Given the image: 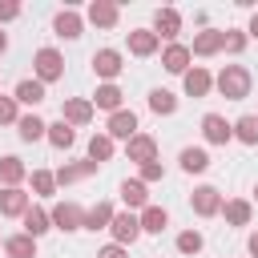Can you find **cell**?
I'll return each instance as SVG.
<instances>
[{"mask_svg":"<svg viewBox=\"0 0 258 258\" xmlns=\"http://www.w3.org/2000/svg\"><path fill=\"white\" fill-rule=\"evenodd\" d=\"M93 73L105 77V81L113 85V77L121 73V52H117V48H101V52H93Z\"/></svg>","mask_w":258,"mask_h":258,"instance_id":"30bf717a","label":"cell"},{"mask_svg":"<svg viewBox=\"0 0 258 258\" xmlns=\"http://www.w3.org/2000/svg\"><path fill=\"white\" fill-rule=\"evenodd\" d=\"M4 48H8V36H4V32H0V52H4Z\"/></svg>","mask_w":258,"mask_h":258,"instance_id":"ee69618b","label":"cell"},{"mask_svg":"<svg viewBox=\"0 0 258 258\" xmlns=\"http://www.w3.org/2000/svg\"><path fill=\"white\" fill-rule=\"evenodd\" d=\"M153 32H157V40H161V36L173 40V36L181 32V12H177V8H157V16H153Z\"/></svg>","mask_w":258,"mask_h":258,"instance_id":"9c48e42d","label":"cell"},{"mask_svg":"<svg viewBox=\"0 0 258 258\" xmlns=\"http://www.w3.org/2000/svg\"><path fill=\"white\" fill-rule=\"evenodd\" d=\"M52 32H56V36H64V40H77V36H81V16H77L73 8L56 12V20H52Z\"/></svg>","mask_w":258,"mask_h":258,"instance_id":"2e32d148","label":"cell"},{"mask_svg":"<svg viewBox=\"0 0 258 258\" xmlns=\"http://www.w3.org/2000/svg\"><path fill=\"white\" fill-rule=\"evenodd\" d=\"M89 20H93L97 28H113V24H117V4H109V0H93V4H89Z\"/></svg>","mask_w":258,"mask_h":258,"instance_id":"ac0fdd59","label":"cell"},{"mask_svg":"<svg viewBox=\"0 0 258 258\" xmlns=\"http://www.w3.org/2000/svg\"><path fill=\"white\" fill-rule=\"evenodd\" d=\"M157 44H161V40H157L153 28H133V32H129V52H133V56H153Z\"/></svg>","mask_w":258,"mask_h":258,"instance_id":"8fae6325","label":"cell"},{"mask_svg":"<svg viewBox=\"0 0 258 258\" xmlns=\"http://www.w3.org/2000/svg\"><path fill=\"white\" fill-rule=\"evenodd\" d=\"M109 157H113V137H109V133H93V137H89V161L101 165V161H109Z\"/></svg>","mask_w":258,"mask_h":258,"instance_id":"83f0119b","label":"cell"},{"mask_svg":"<svg viewBox=\"0 0 258 258\" xmlns=\"http://www.w3.org/2000/svg\"><path fill=\"white\" fill-rule=\"evenodd\" d=\"M32 189H36V194H52V189H56V177H52L48 169H36V173H32Z\"/></svg>","mask_w":258,"mask_h":258,"instance_id":"d590c367","label":"cell"},{"mask_svg":"<svg viewBox=\"0 0 258 258\" xmlns=\"http://www.w3.org/2000/svg\"><path fill=\"white\" fill-rule=\"evenodd\" d=\"M16 129H20V141H40L48 125H44L36 113H28V117H16Z\"/></svg>","mask_w":258,"mask_h":258,"instance_id":"4316f807","label":"cell"},{"mask_svg":"<svg viewBox=\"0 0 258 258\" xmlns=\"http://www.w3.org/2000/svg\"><path fill=\"white\" fill-rule=\"evenodd\" d=\"M32 64H36V81H40V85H48V81H56V77L64 73V60H60L56 48H40Z\"/></svg>","mask_w":258,"mask_h":258,"instance_id":"3957f363","label":"cell"},{"mask_svg":"<svg viewBox=\"0 0 258 258\" xmlns=\"http://www.w3.org/2000/svg\"><path fill=\"white\" fill-rule=\"evenodd\" d=\"M89 173H97V161H77V165H60L52 177H56V185H69V181H81V177H89Z\"/></svg>","mask_w":258,"mask_h":258,"instance_id":"7402d4cb","label":"cell"},{"mask_svg":"<svg viewBox=\"0 0 258 258\" xmlns=\"http://www.w3.org/2000/svg\"><path fill=\"white\" fill-rule=\"evenodd\" d=\"M44 137L56 145V149H69L73 141H77V133H73V125H64V121H52L48 129H44Z\"/></svg>","mask_w":258,"mask_h":258,"instance_id":"4dcf8cb0","label":"cell"},{"mask_svg":"<svg viewBox=\"0 0 258 258\" xmlns=\"http://www.w3.org/2000/svg\"><path fill=\"white\" fill-rule=\"evenodd\" d=\"M16 101L20 105H40L44 101V85L40 81H20L16 85Z\"/></svg>","mask_w":258,"mask_h":258,"instance_id":"d6a6232c","label":"cell"},{"mask_svg":"<svg viewBox=\"0 0 258 258\" xmlns=\"http://www.w3.org/2000/svg\"><path fill=\"white\" fill-rule=\"evenodd\" d=\"M113 141L121 137V141H129V137H137V113L133 109H117L113 117H109V129H105Z\"/></svg>","mask_w":258,"mask_h":258,"instance_id":"8992f818","label":"cell"},{"mask_svg":"<svg viewBox=\"0 0 258 258\" xmlns=\"http://www.w3.org/2000/svg\"><path fill=\"white\" fill-rule=\"evenodd\" d=\"M93 105H97V109L117 113V109H121V89H117V85H101V89L93 93Z\"/></svg>","mask_w":258,"mask_h":258,"instance_id":"f1b7e54d","label":"cell"},{"mask_svg":"<svg viewBox=\"0 0 258 258\" xmlns=\"http://www.w3.org/2000/svg\"><path fill=\"white\" fill-rule=\"evenodd\" d=\"M4 254H8V258H36V238H28V234H12V238L4 242Z\"/></svg>","mask_w":258,"mask_h":258,"instance_id":"d4e9b609","label":"cell"},{"mask_svg":"<svg viewBox=\"0 0 258 258\" xmlns=\"http://www.w3.org/2000/svg\"><path fill=\"white\" fill-rule=\"evenodd\" d=\"M246 246H250V254H254V258H258V230H254V234H250V242H246Z\"/></svg>","mask_w":258,"mask_h":258,"instance_id":"b9f144b4","label":"cell"},{"mask_svg":"<svg viewBox=\"0 0 258 258\" xmlns=\"http://www.w3.org/2000/svg\"><path fill=\"white\" fill-rule=\"evenodd\" d=\"M121 202L129 206V210H145L149 206V189H145V181H121Z\"/></svg>","mask_w":258,"mask_h":258,"instance_id":"5bb4252c","label":"cell"},{"mask_svg":"<svg viewBox=\"0 0 258 258\" xmlns=\"http://www.w3.org/2000/svg\"><path fill=\"white\" fill-rule=\"evenodd\" d=\"M254 198H258V189H254Z\"/></svg>","mask_w":258,"mask_h":258,"instance_id":"f6af8a7d","label":"cell"},{"mask_svg":"<svg viewBox=\"0 0 258 258\" xmlns=\"http://www.w3.org/2000/svg\"><path fill=\"white\" fill-rule=\"evenodd\" d=\"M250 36L258 40V12H254V20H250Z\"/></svg>","mask_w":258,"mask_h":258,"instance_id":"7bdbcfd3","label":"cell"},{"mask_svg":"<svg viewBox=\"0 0 258 258\" xmlns=\"http://www.w3.org/2000/svg\"><path fill=\"white\" fill-rule=\"evenodd\" d=\"M97 258H125V246H117V242H113V246H105Z\"/></svg>","mask_w":258,"mask_h":258,"instance_id":"60d3db41","label":"cell"},{"mask_svg":"<svg viewBox=\"0 0 258 258\" xmlns=\"http://www.w3.org/2000/svg\"><path fill=\"white\" fill-rule=\"evenodd\" d=\"M210 89H214V77H210L206 69H198V64L185 69V93H189V97H206Z\"/></svg>","mask_w":258,"mask_h":258,"instance_id":"e0dca14e","label":"cell"},{"mask_svg":"<svg viewBox=\"0 0 258 258\" xmlns=\"http://www.w3.org/2000/svg\"><path fill=\"white\" fill-rule=\"evenodd\" d=\"M28 210V194L16 185V189H0V214L4 218H24Z\"/></svg>","mask_w":258,"mask_h":258,"instance_id":"4fadbf2b","label":"cell"},{"mask_svg":"<svg viewBox=\"0 0 258 258\" xmlns=\"http://www.w3.org/2000/svg\"><path fill=\"white\" fill-rule=\"evenodd\" d=\"M48 230H52V218H48L40 206H28V210H24V234H28V238H40V234H48Z\"/></svg>","mask_w":258,"mask_h":258,"instance_id":"9a60e30c","label":"cell"},{"mask_svg":"<svg viewBox=\"0 0 258 258\" xmlns=\"http://www.w3.org/2000/svg\"><path fill=\"white\" fill-rule=\"evenodd\" d=\"M161 64H165L169 73H181V77H185V69H189V48H185V44H169V48L161 52Z\"/></svg>","mask_w":258,"mask_h":258,"instance_id":"ffe728a7","label":"cell"},{"mask_svg":"<svg viewBox=\"0 0 258 258\" xmlns=\"http://www.w3.org/2000/svg\"><path fill=\"white\" fill-rule=\"evenodd\" d=\"M234 137L246 141V145H258V117H254V113L238 117V121H234Z\"/></svg>","mask_w":258,"mask_h":258,"instance_id":"1f68e13d","label":"cell"},{"mask_svg":"<svg viewBox=\"0 0 258 258\" xmlns=\"http://www.w3.org/2000/svg\"><path fill=\"white\" fill-rule=\"evenodd\" d=\"M222 48L226 52H242L246 48V32H222Z\"/></svg>","mask_w":258,"mask_h":258,"instance_id":"8d00e7d4","label":"cell"},{"mask_svg":"<svg viewBox=\"0 0 258 258\" xmlns=\"http://www.w3.org/2000/svg\"><path fill=\"white\" fill-rule=\"evenodd\" d=\"M161 177H165L161 161H145V165H141V177H137V181H161Z\"/></svg>","mask_w":258,"mask_h":258,"instance_id":"74e56055","label":"cell"},{"mask_svg":"<svg viewBox=\"0 0 258 258\" xmlns=\"http://www.w3.org/2000/svg\"><path fill=\"white\" fill-rule=\"evenodd\" d=\"M109 230H113L117 246H125V242H137V234H141V222H137V214H133V210H125V214H113Z\"/></svg>","mask_w":258,"mask_h":258,"instance_id":"5b68a950","label":"cell"},{"mask_svg":"<svg viewBox=\"0 0 258 258\" xmlns=\"http://www.w3.org/2000/svg\"><path fill=\"white\" fill-rule=\"evenodd\" d=\"M189 206H194V214H202V218H214V214L222 210V194H218L214 185H198V189L189 194Z\"/></svg>","mask_w":258,"mask_h":258,"instance_id":"277c9868","label":"cell"},{"mask_svg":"<svg viewBox=\"0 0 258 258\" xmlns=\"http://www.w3.org/2000/svg\"><path fill=\"white\" fill-rule=\"evenodd\" d=\"M177 161H181V169H185V173H206V169H210V153H206V149H198V145L181 149V157H177Z\"/></svg>","mask_w":258,"mask_h":258,"instance_id":"44dd1931","label":"cell"},{"mask_svg":"<svg viewBox=\"0 0 258 258\" xmlns=\"http://www.w3.org/2000/svg\"><path fill=\"white\" fill-rule=\"evenodd\" d=\"M149 109H153L157 117H169V113L177 109V97H173L169 89H153V93H149Z\"/></svg>","mask_w":258,"mask_h":258,"instance_id":"f546056e","label":"cell"},{"mask_svg":"<svg viewBox=\"0 0 258 258\" xmlns=\"http://www.w3.org/2000/svg\"><path fill=\"white\" fill-rule=\"evenodd\" d=\"M16 121V97H0V125Z\"/></svg>","mask_w":258,"mask_h":258,"instance_id":"f35d334b","label":"cell"},{"mask_svg":"<svg viewBox=\"0 0 258 258\" xmlns=\"http://www.w3.org/2000/svg\"><path fill=\"white\" fill-rule=\"evenodd\" d=\"M113 222V206L109 202H97L93 210H85V230H109Z\"/></svg>","mask_w":258,"mask_h":258,"instance_id":"484cf974","label":"cell"},{"mask_svg":"<svg viewBox=\"0 0 258 258\" xmlns=\"http://www.w3.org/2000/svg\"><path fill=\"white\" fill-rule=\"evenodd\" d=\"M60 121H64V125H89V121H93V101H81V97L64 101Z\"/></svg>","mask_w":258,"mask_h":258,"instance_id":"7c38bea8","label":"cell"},{"mask_svg":"<svg viewBox=\"0 0 258 258\" xmlns=\"http://www.w3.org/2000/svg\"><path fill=\"white\" fill-rule=\"evenodd\" d=\"M48 218H52V226L64 230V234H69V230H85V210H81L77 202H60V206H52Z\"/></svg>","mask_w":258,"mask_h":258,"instance_id":"7a4b0ae2","label":"cell"},{"mask_svg":"<svg viewBox=\"0 0 258 258\" xmlns=\"http://www.w3.org/2000/svg\"><path fill=\"white\" fill-rule=\"evenodd\" d=\"M177 250H181V254H198V250H202V234H198V230L177 234Z\"/></svg>","mask_w":258,"mask_h":258,"instance_id":"e575fe53","label":"cell"},{"mask_svg":"<svg viewBox=\"0 0 258 258\" xmlns=\"http://www.w3.org/2000/svg\"><path fill=\"white\" fill-rule=\"evenodd\" d=\"M222 214H226V222H230V226H246V222H250V202L234 198V202H226V206H222Z\"/></svg>","mask_w":258,"mask_h":258,"instance_id":"836d02e7","label":"cell"},{"mask_svg":"<svg viewBox=\"0 0 258 258\" xmlns=\"http://www.w3.org/2000/svg\"><path fill=\"white\" fill-rule=\"evenodd\" d=\"M218 48H222V32H218V28H206V32H198V36H194L189 56H194V52H198V56H214Z\"/></svg>","mask_w":258,"mask_h":258,"instance_id":"d6986e66","label":"cell"},{"mask_svg":"<svg viewBox=\"0 0 258 258\" xmlns=\"http://www.w3.org/2000/svg\"><path fill=\"white\" fill-rule=\"evenodd\" d=\"M137 222H141V230H145V234H161V230L169 226V214H165L161 206H145Z\"/></svg>","mask_w":258,"mask_h":258,"instance_id":"603a6c76","label":"cell"},{"mask_svg":"<svg viewBox=\"0 0 258 258\" xmlns=\"http://www.w3.org/2000/svg\"><path fill=\"white\" fill-rule=\"evenodd\" d=\"M0 181H4V189H16L24 181V161L20 157H0Z\"/></svg>","mask_w":258,"mask_h":258,"instance_id":"cb8c5ba5","label":"cell"},{"mask_svg":"<svg viewBox=\"0 0 258 258\" xmlns=\"http://www.w3.org/2000/svg\"><path fill=\"white\" fill-rule=\"evenodd\" d=\"M218 93L226 97V101H242V97H250V73L242 69V64H226L222 73H218Z\"/></svg>","mask_w":258,"mask_h":258,"instance_id":"6da1fadb","label":"cell"},{"mask_svg":"<svg viewBox=\"0 0 258 258\" xmlns=\"http://www.w3.org/2000/svg\"><path fill=\"white\" fill-rule=\"evenodd\" d=\"M125 153H129V161H137V165L157 161V141H153L149 133H137V137H129V141H125Z\"/></svg>","mask_w":258,"mask_h":258,"instance_id":"ba28073f","label":"cell"},{"mask_svg":"<svg viewBox=\"0 0 258 258\" xmlns=\"http://www.w3.org/2000/svg\"><path fill=\"white\" fill-rule=\"evenodd\" d=\"M20 16V4H12V0H0V20H16Z\"/></svg>","mask_w":258,"mask_h":258,"instance_id":"ab89813d","label":"cell"},{"mask_svg":"<svg viewBox=\"0 0 258 258\" xmlns=\"http://www.w3.org/2000/svg\"><path fill=\"white\" fill-rule=\"evenodd\" d=\"M202 133H206L210 145H226V141L234 137V125H230L226 117H218V113H206V117H202Z\"/></svg>","mask_w":258,"mask_h":258,"instance_id":"52a82bcc","label":"cell"}]
</instances>
